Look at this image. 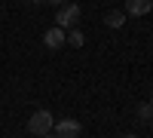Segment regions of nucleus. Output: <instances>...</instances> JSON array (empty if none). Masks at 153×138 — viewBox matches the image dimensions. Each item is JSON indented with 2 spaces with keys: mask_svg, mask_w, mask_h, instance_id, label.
I'll return each mask as SVG.
<instances>
[{
  "mask_svg": "<svg viewBox=\"0 0 153 138\" xmlns=\"http://www.w3.org/2000/svg\"><path fill=\"white\" fill-rule=\"evenodd\" d=\"M76 22H80V6L76 3H61L58 12H55V25L58 28H76Z\"/></svg>",
  "mask_w": 153,
  "mask_h": 138,
  "instance_id": "1",
  "label": "nucleus"
},
{
  "mask_svg": "<svg viewBox=\"0 0 153 138\" xmlns=\"http://www.w3.org/2000/svg\"><path fill=\"white\" fill-rule=\"evenodd\" d=\"M28 132L31 135H52V114L49 110H37L28 120Z\"/></svg>",
  "mask_w": 153,
  "mask_h": 138,
  "instance_id": "2",
  "label": "nucleus"
},
{
  "mask_svg": "<svg viewBox=\"0 0 153 138\" xmlns=\"http://www.w3.org/2000/svg\"><path fill=\"white\" fill-rule=\"evenodd\" d=\"M52 135H58V138H76V135H83V126L76 120H61V123H52Z\"/></svg>",
  "mask_w": 153,
  "mask_h": 138,
  "instance_id": "3",
  "label": "nucleus"
},
{
  "mask_svg": "<svg viewBox=\"0 0 153 138\" xmlns=\"http://www.w3.org/2000/svg\"><path fill=\"white\" fill-rule=\"evenodd\" d=\"M150 9H153V0H126V16L141 19V16H147Z\"/></svg>",
  "mask_w": 153,
  "mask_h": 138,
  "instance_id": "4",
  "label": "nucleus"
},
{
  "mask_svg": "<svg viewBox=\"0 0 153 138\" xmlns=\"http://www.w3.org/2000/svg\"><path fill=\"white\" fill-rule=\"evenodd\" d=\"M43 43H46V49H58V46H65V28H49L46 34H43Z\"/></svg>",
  "mask_w": 153,
  "mask_h": 138,
  "instance_id": "5",
  "label": "nucleus"
},
{
  "mask_svg": "<svg viewBox=\"0 0 153 138\" xmlns=\"http://www.w3.org/2000/svg\"><path fill=\"white\" fill-rule=\"evenodd\" d=\"M123 22H126V12H120V9H113V12L104 16V25H107V28H120Z\"/></svg>",
  "mask_w": 153,
  "mask_h": 138,
  "instance_id": "6",
  "label": "nucleus"
},
{
  "mask_svg": "<svg viewBox=\"0 0 153 138\" xmlns=\"http://www.w3.org/2000/svg\"><path fill=\"white\" fill-rule=\"evenodd\" d=\"M83 40H86L83 31H76V28H71V34H65V43H68V46H74V49H80V46H83Z\"/></svg>",
  "mask_w": 153,
  "mask_h": 138,
  "instance_id": "7",
  "label": "nucleus"
},
{
  "mask_svg": "<svg viewBox=\"0 0 153 138\" xmlns=\"http://www.w3.org/2000/svg\"><path fill=\"white\" fill-rule=\"evenodd\" d=\"M138 117H141V123H147V120H153V101H144L141 107H138Z\"/></svg>",
  "mask_w": 153,
  "mask_h": 138,
  "instance_id": "8",
  "label": "nucleus"
},
{
  "mask_svg": "<svg viewBox=\"0 0 153 138\" xmlns=\"http://www.w3.org/2000/svg\"><path fill=\"white\" fill-rule=\"evenodd\" d=\"M43 3H52V6H61V3H68V0H43Z\"/></svg>",
  "mask_w": 153,
  "mask_h": 138,
  "instance_id": "9",
  "label": "nucleus"
},
{
  "mask_svg": "<svg viewBox=\"0 0 153 138\" xmlns=\"http://www.w3.org/2000/svg\"><path fill=\"white\" fill-rule=\"evenodd\" d=\"M28 3H43V0H28Z\"/></svg>",
  "mask_w": 153,
  "mask_h": 138,
  "instance_id": "10",
  "label": "nucleus"
},
{
  "mask_svg": "<svg viewBox=\"0 0 153 138\" xmlns=\"http://www.w3.org/2000/svg\"><path fill=\"white\" fill-rule=\"evenodd\" d=\"M150 101H153V98H150Z\"/></svg>",
  "mask_w": 153,
  "mask_h": 138,
  "instance_id": "11",
  "label": "nucleus"
}]
</instances>
